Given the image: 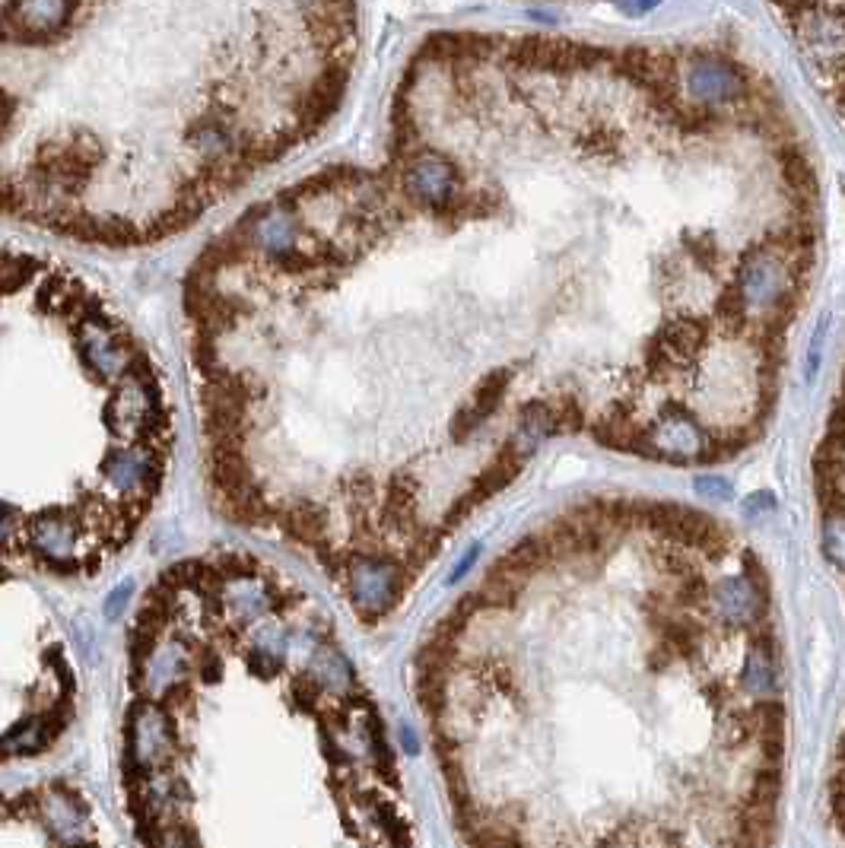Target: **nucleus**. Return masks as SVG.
<instances>
[{
  "instance_id": "1",
  "label": "nucleus",
  "mask_w": 845,
  "mask_h": 848,
  "mask_svg": "<svg viewBox=\"0 0 845 848\" xmlns=\"http://www.w3.org/2000/svg\"><path fill=\"white\" fill-rule=\"evenodd\" d=\"M823 191L779 86L718 42L439 32L385 159L286 185L185 277L204 436L328 394L426 471L506 486L550 436L696 464L763 429Z\"/></svg>"
},
{
  "instance_id": "2",
  "label": "nucleus",
  "mask_w": 845,
  "mask_h": 848,
  "mask_svg": "<svg viewBox=\"0 0 845 848\" xmlns=\"http://www.w3.org/2000/svg\"><path fill=\"white\" fill-rule=\"evenodd\" d=\"M356 42V0H7V213L109 248L185 232L325 128Z\"/></svg>"
},
{
  "instance_id": "3",
  "label": "nucleus",
  "mask_w": 845,
  "mask_h": 848,
  "mask_svg": "<svg viewBox=\"0 0 845 848\" xmlns=\"http://www.w3.org/2000/svg\"><path fill=\"white\" fill-rule=\"evenodd\" d=\"M804 70L845 124V0H766Z\"/></svg>"
},
{
  "instance_id": "4",
  "label": "nucleus",
  "mask_w": 845,
  "mask_h": 848,
  "mask_svg": "<svg viewBox=\"0 0 845 848\" xmlns=\"http://www.w3.org/2000/svg\"><path fill=\"white\" fill-rule=\"evenodd\" d=\"M712 601H715V610L722 613L725 620H737V623H750L763 613L760 594L750 585V579H744V575H728V579L718 582Z\"/></svg>"
},
{
  "instance_id": "5",
  "label": "nucleus",
  "mask_w": 845,
  "mask_h": 848,
  "mask_svg": "<svg viewBox=\"0 0 845 848\" xmlns=\"http://www.w3.org/2000/svg\"><path fill=\"white\" fill-rule=\"evenodd\" d=\"M741 680H744V690L757 699H772V693H776V683H779L776 658H772V648L766 642L750 645V652L744 658Z\"/></svg>"
},
{
  "instance_id": "6",
  "label": "nucleus",
  "mask_w": 845,
  "mask_h": 848,
  "mask_svg": "<svg viewBox=\"0 0 845 848\" xmlns=\"http://www.w3.org/2000/svg\"><path fill=\"white\" fill-rule=\"evenodd\" d=\"M823 553L833 559L839 569H845V505H833L820 525Z\"/></svg>"
}]
</instances>
